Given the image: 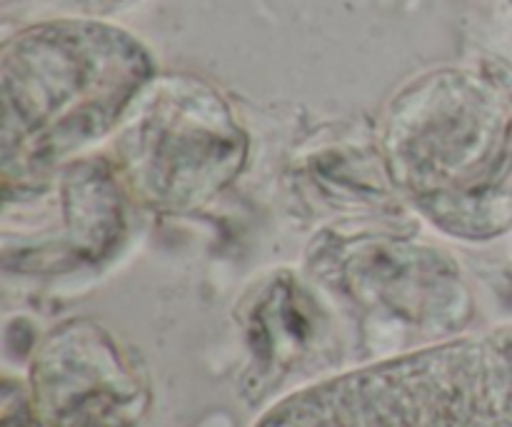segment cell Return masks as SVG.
I'll use <instances>...</instances> for the list:
<instances>
[{
  "mask_svg": "<svg viewBox=\"0 0 512 427\" xmlns=\"http://www.w3.org/2000/svg\"><path fill=\"white\" fill-rule=\"evenodd\" d=\"M385 170L438 228L495 233L512 215V133L470 88L395 108L383 133Z\"/></svg>",
  "mask_w": 512,
  "mask_h": 427,
  "instance_id": "1",
  "label": "cell"
},
{
  "mask_svg": "<svg viewBox=\"0 0 512 427\" xmlns=\"http://www.w3.org/2000/svg\"><path fill=\"white\" fill-rule=\"evenodd\" d=\"M323 288L353 313L375 355L453 340L470 323V293L453 260L405 240H325L310 258Z\"/></svg>",
  "mask_w": 512,
  "mask_h": 427,
  "instance_id": "2",
  "label": "cell"
},
{
  "mask_svg": "<svg viewBox=\"0 0 512 427\" xmlns=\"http://www.w3.org/2000/svg\"><path fill=\"white\" fill-rule=\"evenodd\" d=\"M40 45L45 53L40 68L25 55H18V65L5 63V180L15 175L23 185L103 138L138 88L135 65L78 63L73 43L60 48L55 60L53 45Z\"/></svg>",
  "mask_w": 512,
  "mask_h": 427,
  "instance_id": "3",
  "label": "cell"
},
{
  "mask_svg": "<svg viewBox=\"0 0 512 427\" xmlns=\"http://www.w3.org/2000/svg\"><path fill=\"white\" fill-rule=\"evenodd\" d=\"M118 173L155 208L185 210L223 190L243 168L245 135L215 100H153L115 138Z\"/></svg>",
  "mask_w": 512,
  "mask_h": 427,
  "instance_id": "4",
  "label": "cell"
},
{
  "mask_svg": "<svg viewBox=\"0 0 512 427\" xmlns=\"http://www.w3.org/2000/svg\"><path fill=\"white\" fill-rule=\"evenodd\" d=\"M28 398L38 427H140L150 408L140 365L90 320L45 335L30 363Z\"/></svg>",
  "mask_w": 512,
  "mask_h": 427,
  "instance_id": "5",
  "label": "cell"
},
{
  "mask_svg": "<svg viewBox=\"0 0 512 427\" xmlns=\"http://www.w3.org/2000/svg\"><path fill=\"white\" fill-rule=\"evenodd\" d=\"M238 325L248 350L245 383L255 400L333 368L340 353L328 303L293 273L255 285L238 303Z\"/></svg>",
  "mask_w": 512,
  "mask_h": 427,
  "instance_id": "6",
  "label": "cell"
},
{
  "mask_svg": "<svg viewBox=\"0 0 512 427\" xmlns=\"http://www.w3.org/2000/svg\"><path fill=\"white\" fill-rule=\"evenodd\" d=\"M43 213L40 238L5 245V268L63 273L103 260L120 243L125 208L115 170L98 160L70 163Z\"/></svg>",
  "mask_w": 512,
  "mask_h": 427,
  "instance_id": "7",
  "label": "cell"
}]
</instances>
